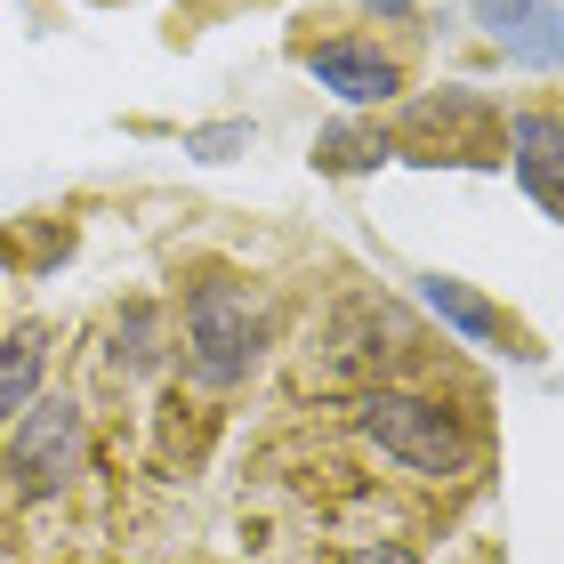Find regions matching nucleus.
Wrapping results in <instances>:
<instances>
[{
    "instance_id": "obj_14",
    "label": "nucleus",
    "mask_w": 564,
    "mask_h": 564,
    "mask_svg": "<svg viewBox=\"0 0 564 564\" xmlns=\"http://www.w3.org/2000/svg\"><path fill=\"white\" fill-rule=\"evenodd\" d=\"M235 145H250V121H218V130H186V153H202V162H226Z\"/></svg>"
},
{
    "instance_id": "obj_13",
    "label": "nucleus",
    "mask_w": 564,
    "mask_h": 564,
    "mask_svg": "<svg viewBox=\"0 0 564 564\" xmlns=\"http://www.w3.org/2000/svg\"><path fill=\"white\" fill-rule=\"evenodd\" d=\"M65 250H73V226H65V218H33V226H17V235H0V259H17L24 274L57 267Z\"/></svg>"
},
{
    "instance_id": "obj_10",
    "label": "nucleus",
    "mask_w": 564,
    "mask_h": 564,
    "mask_svg": "<svg viewBox=\"0 0 564 564\" xmlns=\"http://www.w3.org/2000/svg\"><path fill=\"white\" fill-rule=\"evenodd\" d=\"M379 162H395V138L379 130V121L339 113V121H323V130H315V170H323V177H364V170H379Z\"/></svg>"
},
{
    "instance_id": "obj_6",
    "label": "nucleus",
    "mask_w": 564,
    "mask_h": 564,
    "mask_svg": "<svg viewBox=\"0 0 564 564\" xmlns=\"http://www.w3.org/2000/svg\"><path fill=\"white\" fill-rule=\"evenodd\" d=\"M420 299H427V315H444L459 330V339H476L492 355H532V330L508 315V306H492L484 291H468L459 274H420Z\"/></svg>"
},
{
    "instance_id": "obj_2",
    "label": "nucleus",
    "mask_w": 564,
    "mask_h": 564,
    "mask_svg": "<svg viewBox=\"0 0 564 564\" xmlns=\"http://www.w3.org/2000/svg\"><path fill=\"white\" fill-rule=\"evenodd\" d=\"M177 347H186L194 388H210V395L242 388L250 364H259V347H267L259 299H250L235 274H202L194 291H186V330H177Z\"/></svg>"
},
{
    "instance_id": "obj_12",
    "label": "nucleus",
    "mask_w": 564,
    "mask_h": 564,
    "mask_svg": "<svg viewBox=\"0 0 564 564\" xmlns=\"http://www.w3.org/2000/svg\"><path fill=\"white\" fill-rule=\"evenodd\" d=\"M153 364H162V306H153V299H130V306H121V315H113V371H153Z\"/></svg>"
},
{
    "instance_id": "obj_9",
    "label": "nucleus",
    "mask_w": 564,
    "mask_h": 564,
    "mask_svg": "<svg viewBox=\"0 0 564 564\" xmlns=\"http://www.w3.org/2000/svg\"><path fill=\"white\" fill-rule=\"evenodd\" d=\"M468 17L508 48V57L556 65V0H468Z\"/></svg>"
},
{
    "instance_id": "obj_3",
    "label": "nucleus",
    "mask_w": 564,
    "mask_h": 564,
    "mask_svg": "<svg viewBox=\"0 0 564 564\" xmlns=\"http://www.w3.org/2000/svg\"><path fill=\"white\" fill-rule=\"evenodd\" d=\"M82 459H89V420H82V403H65V395H33L17 412V435H9V484L24 500H57L73 476H82Z\"/></svg>"
},
{
    "instance_id": "obj_8",
    "label": "nucleus",
    "mask_w": 564,
    "mask_h": 564,
    "mask_svg": "<svg viewBox=\"0 0 564 564\" xmlns=\"http://www.w3.org/2000/svg\"><path fill=\"white\" fill-rule=\"evenodd\" d=\"M556 106H524L517 121H508V170L524 177V194L541 202V210L556 218L564 210V170H556Z\"/></svg>"
},
{
    "instance_id": "obj_15",
    "label": "nucleus",
    "mask_w": 564,
    "mask_h": 564,
    "mask_svg": "<svg viewBox=\"0 0 564 564\" xmlns=\"http://www.w3.org/2000/svg\"><path fill=\"white\" fill-rule=\"evenodd\" d=\"M347 564H420V549H403V541H364V549H347Z\"/></svg>"
},
{
    "instance_id": "obj_11",
    "label": "nucleus",
    "mask_w": 564,
    "mask_h": 564,
    "mask_svg": "<svg viewBox=\"0 0 564 564\" xmlns=\"http://www.w3.org/2000/svg\"><path fill=\"white\" fill-rule=\"evenodd\" d=\"M41 371H48V323H17L0 339V420H17L41 395Z\"/></svg>"
},
{
    "instance_id": "obj_7",
    "label": "nucleus",
    "mask_w": 564,
    "mask_h": 564,
    "mask_svg": "<svg viewBox=\"0 0 564 564\" xmlns=\"http://www.w3.org/2000/svg\"><path fill=\"white\" fill-rule=\"evenodd\" d=\"M403 347H412V330L379 299H347L339 315H330V364L339 371H379V364H395Z\"/></svg>"
},
{
    "instance_id": "obj_5",
    "label": "nucleus",
    "mask_w": 564,
    "mask_h": 564,
    "mask_svg": "<svg viewBox=\"0 0 564 564\" xmlns=\"http://www.w3.org/2000/svg\"><path fill=\"white\" fill-rule=\"evenodd\" d=\"M291 57L315 73V82L339 97V106H355V113H364V106H388V97H403V65H395L379 41H355V33H323V41H306V33H299V41H291Z\"/></svg>"
},
{
    "instance_id": "obj_4",
    "label": "nucleus",
    "mask_w": 564,
    "mask_h": 564,
    "mask_svg": "<svg viewBox=\"0 0 564 564\" xmlns=\"http://www.w3.org/2000/svg\"><path fill=\"white\" fill-rule=\"evenodd\" d=\"M403 162H500L508 145V121L492 97L476 89H444V97H420L403 113V130H388Z\"/></svg>"
},
{
    "instance_id": "obj_16",
    "label": "nucleus",
    "mask_w": 564,
    "mask_h": 564,
    "mask_svg": "<svg viewBox=\"0 0 564 564\" xmlns=\"http://www.w3.org/2000/svg\"><path fill=\"white\" fill-rule=\"evenodd\" d=\"M106 9H121V0H106Z\"/></svg>"
},
{
    "instance_id": "obj_1",
    "label": "nucleus",
    "mask_w": 564,
    "mask_h": 564,
    "mask_svg": "<svg viewBox=\"0 0 564 564\" xmlns=\"http://www.w3.org/2000/svg\"><path fill=\"white\" fill-rule=\"evenodd\" d=\"M355 427H364V444H379L395 459V468L412 476H468L476 459V427L452 412L444 395H412V388H371L355 403Z\"/></svg>"
},
{
    "instance_id": "obj_17",
    "label": "nucleus",
    "mask_w": 564,
    "mask_h": 564,
    "mask_svg": "<svg viewBox=\"0 0 564 564\" xmlns=\"http://www.w3.org/2000/svg\"><path fill=\"white\" fill-rule=\"evenodd\" d=\"M395 9H403V0H395Z\"/></svg>"
}]
</instances>
